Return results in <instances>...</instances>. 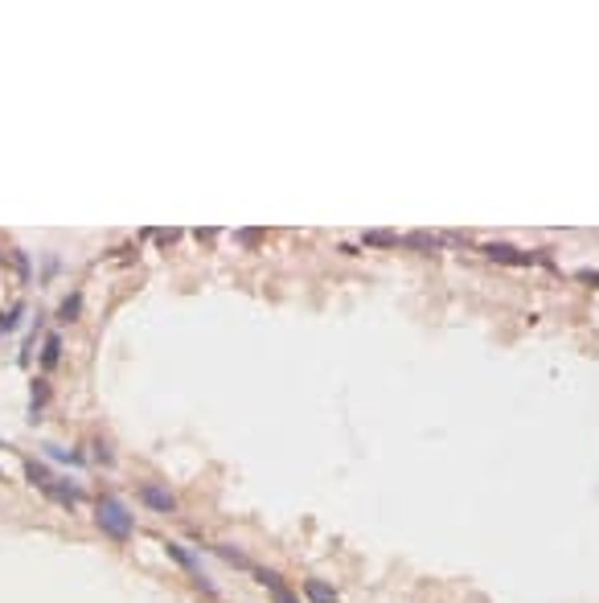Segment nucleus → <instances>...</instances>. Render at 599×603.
Segmentation results:
<instances>
[{"label":"nucleus","mask_w":599,"mask_h":603,"mask_svg":"<svg viewBox=\"0 0 599 603\" xmlns=\"http://www.w3.org/2000/svg\"><path fill=\"white\" fill-rule=\"evenodd\" d=\"M95 521L111 542H132V533H136V517L127 513V505H123L120 497H99Z\"/></svg>","instance_id":"obj_1"},{"label":"nucleus","mask_w":599,"mask_h":603,"mask_svg":"<svg viewBox=\"0 0 599 603\" xmlns=\"http://www.w3.org/2000/svg\"><path fill=\"white\" fill-rule=\"evenodd\" d=\"M488 259H497V263H513V267H529V263H546L550 259H542V255H534V250H517V246H509V242H484L480 246Z\"/></svg>","instance_id":"obj_2"},{"label":"nucleus","mask_w":599,"mask_h":603,"mask_svg":"<svg viewBox=\"0 0 599 603\" xmlns=\"http://www.w3.org/2000/svg\"><path fill=\"white\" fill-rule=\"evenodd\" d=\"M140 501H144L148 509H156V513H177V497L168 493L165 484H152V481H148L144 488H140Z\"/></svg>","instance_id":"obj_3"},{"label":"nucleus","mask_w":599,"mask_h":603,"mask_svg":"<svg viewBox=\"0 0 599 603\" xmlns=\"http://www.w3.org/2000/svg\"><path fill=\"white\" fill-rule=\"evenodd\" d=\"M42 493H46V497H53L58 505H82V501H87V493H82L78 484H70V481H58V476H53V481H49L46 488H42Z\"/></svg>","instance_id":"obj_4"},{"label":"nucleus","mask_w":599,"mask_h":603,"mask_svg":"<svg viewBox=\"0 0 599 603\" xmlns=\"http://www.w3.org/2000/svg\"><path fill=\"white\" fill-rule=\"evenodd\" d=\"M255 579H259L267 591H271V599H275V603H300V599H296V591H291V587L279 579L275 571H255Z\"/></svg>","instance_id":"obj_5"},{"label":"nucleus","mask_w":599,"mask_h":603,"mask_svg":"<svg viewBox=\"0 0 599 603\" xmlns=\"http://www.w3.org/2000/svg\"><path fill=\"white\" fill-rule=\"evenodd\" d=\"M304 595H308L312 603H341L333 587H329V583H320V579H308V583H304Z\"/></svg>","instance_id":"obj_6"},{"label":"nucleus","mask_w":599,"mask_h":603,"mask_svg":"<svg viewBox=\"0 0 599 603\" xmlns=\"http://www.w3.org/2000/svg\"><path fill=\"white\" fill-rule=\"evenodd\" d=\"M58 362H62V337H58V333H49L46 349H42V369H53Z\"/></svg>","instance_id":"obj_7"},{"label":"nucleus","mask_w":599,"mask_h":603,"mask_svg":"<svg viewBox=\"0 0 599 603\" xmlns=\"http://www.w3.org/2000/svg\"><path fill=\"white\" fill-rule=\"evenodd\" d=\"M25 476H29V484H37V488H46V484L53 481V476H49V468H46V464H37V459H29V464H25Z\"/></svg>","instance_id":"obj_8"},{"label":"nucleus","mask_w":599,"mask_h":603,"mask_svg":"<svg viewBox=\"0 0 599 603\" xmlns=\"http://www.w3.org/2000/svg\"><path fill=\"white\" fill-rule=\"evenodd\" d=\"M398 234L394 230H365V246H398Z\"/></svg>","instance_id":"obj_9"},{"label":"nucleus","mask_w":599,"mask_h":603,"mask_svg":"<svg viewBox=\"0 0 599 603\" xmlns=\"http://www.w3.org/2000/svg\"><path fill=\"white\" fill-rule=\"evenodd\" d=\"M78 312H82V296L74 291V296H66V300H62V308H58V320H78Z\"/></svg>","instance_id":"obj_10"},{"label":"nucleus","mask_w":599,"mask_h":603,"mask_svg":"<svg viewBox=\"0 0 599 603\" xmlns=\"http://www.w3.org/2000/svg\"><path fill=\"white\" fill-rule=\"evenodd\" d=\"M21 316H25V304H13L8 312H0V333H13L21 324Z\"/></svg>","instance_id":"obj_11"},{"label":"nucleus","mask_w":599,"mask_h":603,"mask_svg":"<svg viewBox=\"0 0 599 603\" xmlns=\"http://www.w3.org/2000/svg\"><path fill=\"white\" fill-rule=\"evenodd\" d=\"M407 246H419V250H435L439 246V234H407Z\"/></svg>","instance_id":"obj_12"},{"label":"nucleus","mask_w":599,"mask_h":603,"mask_svg":"<svg viewBox=\"0 0 599 603\" xmlns=\"http://www.w3.org/2000/svg\"><path fill=\"white\" fill-rule=\"evenodd\" d=\"M46 398H49V386L46 382H33V419H37V410L46 407Z\"/></svg>","instance_id":"obj_13"},{"label":"nucleus","mask_w":599,"mask_h":603,"mask_svg":"<svg viewBox=\"0 0 599 603\" xmlns=\"http://www.w3.org/2000/svg\"><path fill=\"white\" fill-rule=\"evenodd\" d=\"M214 550H217L222 558H226V562H234V566H246V558H242L239 550H230V546H214Z\"/></svg>","instance_id":"obj_14"},{"label":"nucleus","mask_w":599,"mask_h":603,"mask_svg":"<svg viewBox=\"0 0 599 603\" xmlns=\"http://www.w3.org/2000/svg\"><path fill=\"white\" fill-rule=\"evenodd\" d=\"M579 284H591V288H599V271H591V267H583V271H575Z\"/></svg>","instance_id":"obj_15"},{"label":"nucleus","mask_w":599,"mask_h":603,"mask_svg":"<svg viewBox=\"0 0 599 603\" xmlns=\"http://www.w3.org/2000/svg\"><path fill=\"white\" fill-rule=\"evenodd\" d=\"M95 459H99V464H111L115 456H111V448H107V443H95Z\"/></svg>","instance_id":"obj_16"},{"label":"nucleus","mask_w":599,"mask_h":603,"mask_svg":"<svg viewBox=\"0 0 599 603\" xmlns=\"http://www.w3.org/2000/svg\"><path fill=\"white\" fill-rule=\"evenodd\" d=\"M13 259H17V271H21V279H29V259H25V250H13Z\"/></svg>","instance_id":"obj_17"},{"label":"nucleus","mask_w":599,"mask_h":603,"mask_svg":"<svg viewBox=\"0 0 599 603\" xmlns=\"http://www.w3.org/2000/svg\"><path fill=\"white\" fill-rule=\"evenodd\" d=\"M239 242H246V246H255V242H259V230H239Z\"/></svg>","instance_id":"obj_18"},{"label":"nucleus","mask_w":599,"mask_h":603,"mask_svg":"<svg viewBox=\"0 0 599 603\" xmlns=\"http://www.w3.org/2000/svg\"><path fill=\"white\" fill-rule=\"evenodd\" d=\"M0 267H4V255H0Z\"/></svg>","instance_id":"obj_19"}]
</instances>
